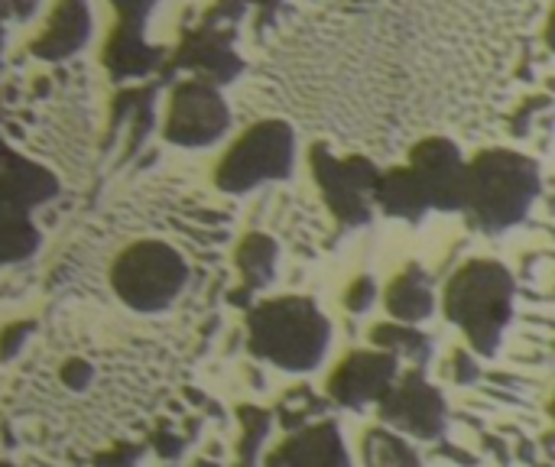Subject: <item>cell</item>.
Here are the masks:
<instances>
[{
    "instance_id": "27",
    "label": "cell",
    "mask_w": 555,
    "mask_h": 467,
    "mask_svg": "<svg viewBox=\"0 0 555 467\" xmlns=\"http://www.w3.org/2000/svg\"><path fill=\"white\" fill-rule=\"evenodd\" d=\"M478 374H481L478 364H475L465 351H459V354H455V380H459V384H472V380H478Z\"/></svg>"
},
{
    "instance_id": "1",
    "label": "cell",
    "mask_w": 555,
    "mask_h": 467,
    "mask_svg": "<svg viewBox=\"0 0 555 467\" xmlns=\"http://www.w3.org/2000/svg\"><path fill=\"white\" fill-rule=\"evenodd\" d=\"M540 195L537 159L517 150H485L468 163L465 205L472 228L485 234H504L517 228Z\"/></svg>"
},
{
    "instance_id": "10",
    "label": "cell",
    "mask_w": 555,
    "mask_h": 467,
    "mask_svg": "<svg viewBox=\"0 0 555 467\" xmlns=\"http://www.w3.org/2000/svg\"><path fill=\"white\" fill-rule=\"evenodd\" d=\"M400 374V358L387 351H354L348 354L328 380V393L345 410H364L377 403Z\"/></svg>"
},
{
    "instance_id": "9",
    "label": "cell",
    "mask_w": 555,
    "mask_h": 467,
    "mask_svg": "<svg viewBox=\"0 0 555 467\" xmlns=\"http://www.w3.org/2000/svg\"><path fill=\"white\" fill-rule=\"evenodd\" d=\"M410 169L420 176L429 205L436 211H462L465 185H468V163L462 150L446 137H426L410 153Z\"/></svg>"
},
{
    "instance_id": "13",
    "label": "cell",
    "mask_w": 555,
    "mask_h": 467,
    "mask_svg": "<svg viewBox=\"0 0 555 467\" xmlns=\"http://www.w3.org/2000/svg\"><path fill=\"white\" fill-rule=\"evenodd\" d=\"M270 465H351V455L341 442V432L335 423H315L289 436L273 455Z\"/></svg>"
},
{
    "instance_id": "26",
    "label": "cell",
    "mask_w": 555,
    "mask_h": 467,
    "mask_svg": "<svg viewBox=\"0 0 555 467\" xmlns=\"http://www.w3.org/2000/svg\"><path fill=\"white\" fill-rule=\"evenodd\" d=\"M0 7L13 20H29L39 10V0H0Z\"/></svg>"
},
{
    "instance_id": "14",
    "label": "cell",
    "mask_w": 555,
    "mask_h": 467,
    "mask_svg": "<svg viewBox=\"0 0 555 467\" xmlns=\"http://www.w3.org/2000/svg\"><path fill=\"white\" fill-rule=\"evenodd\" d=\"M163 62V49L143 39V23H117L104 46V65L117 81L146 78Z\"/></svg>"
},
{
    "instance_id": "8",
    "label": "cell",
    "mask_w": 555,
    "mask_h": 467,
    "mask_svg": "<svg viewBox=\"0 0 555 467\" xmlns=\"http://www.w3.org/2000/svg\"><path fill=\"white\" fill-rule=\"evenodd\" d=\"M384 426L413 436V439H439L446 429V400L442 393L423 377V371H406L403 377L387 387L377 400Z\"/></svg>"
},
{
    "instance_id": "23",
    "label": "cell",
    "mask_w": 555,
    "mask_h": 467,
    "mask_svg": "<svg viewBox=\"0 0 555 467\" xmlns=\"http://www.w3.org/2000/svg\"><path fill=\"white\" fill-rule=\"evenodd\" d=\"M33 332H36V325H33V322H16V325L3 328V332H0V361L16 358V354H20V348L26 345V338H29Z\"/></svg>"
},
{
    "instance_id": "7",
    "label": "cell",
    "mask_w": 555,
    "mask_h": 467,
    "mask_svg": "<svg viewBox=\"0 0 555 467\" xmlns=\"http://www.w3.org/2000/svg\"><path fill=\"white\" fill-rule=\"evenodd\" d=\"M231 127V111L215 85L182 81L169 101L166 140L185 150H202L218 143Z\"/></svg>"
},
{
    "instance_id": "20",
    "label": "cell",
    "mask_w": 555,
    "mask_h": 467,
    "mask_svg": "<svg viewBox=\"0 0 555 467\" xmlns=\"http://www.w3.org/2000/svg\"><path fill=\"white\" fill-rule=\"evenodd\" d=\"M364 462L377 467H400V465H416L420 455L400 439V432H387V429H374L364 436Z\"/></svg>"
},
{
    "instance_id": "15",
    "label": "cell",
    "mask_w": 555,
    "mask_h": 467,
    "mask_svg": "<svg viewBox=\"0 0 555 467\" xmlns=\"http://www.w3.org/2000/svg\"><path fill=\"white\" fill-rule=\"evenodd\" d=\"M374 205L384 208L390 218H403V221H423L426 211H433L429 195H426L420 176L410 166L406 169H390V172L377 176Z\"/></svg>"
},
{
    "instance_id": "3",
    "label": "cell",
    "mask_w": 555,
    "mask_h": 467,
    "mask_svg": "<svg viewBox=\"0 0 555 467\" xmlns=\"http://www.w3.org/2000/svg\"><path fill=\"white\" fill-rule=\"evenodd\" d=\"M514 296L517 283L504 263L472 260L446 289V315L465 332L481 358H494L514 315Z\"/></svg>"
},
{
    "instance_id": "25",
    "label": "cell",
    "mask_w": 555,
    "mask_h": 467,
    "mask_svg": "<svg viewBox=\"0 0 555 467\" xmlns=\"http://www.w3.org/2000/svg\"><path fill=\"white\" fill-rule=\"evenodd\" d=\"M88 380H91V367H88L85 361H68V364L62 367V384H65L68 390H85Z\"/></svg>"
},
{
    "instance_id": "12",
    "label": "cell",
    "mask_w": 555,
    "mask_h": 467,
    "mask_svg": "<svg viewBox=\"0 0 555 467\" xmlns=\"http://www.w3.org/2000/svg\"><path fill=\"white\" fill-rule=\"evenodd\" d=\"M91 39V7L88 0H59L46 33L33 42V52L46 62H62Z\"/></svg>"
},
{
    "instance_id": "17",
    "label": "cell",
    "mask_w": 555,
    "mask_h": 467,
    "mask_svg": "<svg viewBox=\"0 0 555 467\" xmlns=\"http://www.w3.org/2000/svg\"><path fill=\"white\" fill-rule=\"evenodd\" d=\"M276 241L267 234H247L244 244L237 247V270L247 280L250 289H263L276 276Z\"/></svg>"
},
{
    "instance_id": "11",
    "label": "cell",
    "mask_w": 555,
    "mask_h": 467,
    "mask_svg": "<svg viewBox=\"0 0 555 467\" xmlns=\"http://www.w3.org/2000/svg\"><path fill=\"white\" fill-rule=\"evenodd\" d=\"M59 195V179L46 166L20 156L0 140V218H26Z\"/></svg>"
},
{
    "instance_id": "24",
    "label": "cell",
    "mask_w": 555,
    "mask_h": 467,
    "mask_svg": "<svg viewBox=\"0 0 555 467\" xmlns=\"http://www.w3.org/2000/svg\"><path fill=\"white\" fill-rule=\"evenodd\" d=\"M120 23H143L150 16V10L156 7V0H111Z\"/></svg>"
},
{
    "instance_id": "19",
    "label": "cell",
    "mask_w": 555,
    "mask_h": 467,
    "mask_svg": "<svg viewBox=\"0 0 555 467\" xmlns=\"http://www.w3.org/2000/svg\"><path fill=\"white\" fill-rule=\"evenodd\" d=\"M42 237L36 231V224L26 218H0V267L10 263H23L39 250Z\"/></svg>"
},
{
    "instance_id": "2",
    "label": "cell",
    "mask_w": 555,
    "mask_h": 467,
    "mask_svg": "<svg viewBox=\"0 0 555 467\" xmlns=\"http://www.w3.org/2000/svg\"><path fill=\"white\" fill-rule=\"evenodd\" d=\"M247 345L260 361L289 374L315 371L332 345V322L306 296L260 302L247 319Z\"/></svg>"
},
{
    "instance_id": "6",
    "label": "cell",
    "mask_w": 555,
    "mask_h": 467,
    "mask_svg": "<svg viewBox=\"0 0 555 467\" xmlns=\"http://www.w3.org/2000/svg\"><path fill=\"white\" fill-rule=\"evenodd\" d=\"M312 172L315 182L328 202V208L348 224L361 228L371 221L374 211V185H377V166L364 156L335 159L325 146H312Z\"/></svg>"
},
{
    "instance_id": "22",
    "label": "cell",
    "mask_w": 555,
    "mask_h": 467,
    "mask_svg": "<svg viewBox=\"0 0 555 467\" xmlns=\"http://www.w3.org/2000/svg\"><path fill=\"white\" fill-rule=\"evenodd\" d=\"M374 302H377V280L374 276H358L345 293V306L354 315H364L367 309H374Z\"/></svg>"
},
{
    "instance_id": "4",
    "label": "cell",
    "mask_w": 555,
    "mask_h": 467,
    "mask_svg": "<svg viewBox=\"0 0 555 467\" xmlns=\"http://www.w3.org/2000/svg\"><path fill=\"white\" fill-rule=\"evenodd\" d=\"M189 280L185 260L163 241L130 244L111 267L117 299L133 312H166Z\"/></svg>"
},
{
    "instance_id": "18",
    "label": "cell",
    "mask_w": 555,
    "mask_h": 467,
    "mask_svg": "<svg viewBox=\"0 0 555 467\" xmlns=\"http://www.w3.org/2000/svg\"><path fill=\"white\" fill-rule=\"evenodd\" d=\"M374 348L393 354V358H406V361H416V364H426L429 358V341L426 335H420L413 325L406 322H384L374 328Z\"/></svg>"
},
{
    "instance_id": "5",
    "label": "cell",
    "mask_w": 555,
    "mask_h": 467,
    "mask_svg": "<svg viewBox=\"0 0 555 467\" xmlns=\"http://www.w3.org/2000/svg\"><path fill=\"white\" fill-rule=\"evenodd\" d=\"M296 166V133L283 120L254 124L221 159L215 182L221 192L241 195L267 182H283Z\"/></svg>"
},
{
    "instance_id": "28",
    "label": "cell",
    "mask_w": 555,
    "mask_h": 467,
    "mask_svg": "<svg viewBox=\"0 0 555 467\" xmlns=\"http://www.w3.org/2000/svg\"><path fill=\"white\" fill-rule=\"evenodd\" d=\"M10 16L3 13V7H0V52H3V36H7V29H3V23H7Z\"/></svg>"
},
{
    "instance_id": "21",
    "label": "cell",
    "mask_w": 555,
    "mask_h": 467,
    "mask_svg": "<svg viewBox=\"0 0 555 467\" xmlns=\"http://www.w3.org/2000/svg\"><path fill=\"white\" fill-rule=\"evenodd\" d=\"M241 419H244V442H247V449L241 445V455H244L247 462H254V458H257V449H260L263 439L270 436V416L260 413V410H244Z\"/></svg>"
},
{
    "instance_id": "16",
    "label": "cell",
    "mask_w": 555,
    "mask_h": 467,
    "mask_svg": "<svg viewBox=\"0 0 555 467\" xmlns=\"http://www.w3.org/2000/svg\"><path fill=\"white\" fill-rule=\"evenodd\" d=\"M433 309H436L433 286H429V276L420 267H410L406 273H400L390 283V289H387V312L397 322H406V325L426 322L433 315Z\"/></svg>"
}]
</instances>
